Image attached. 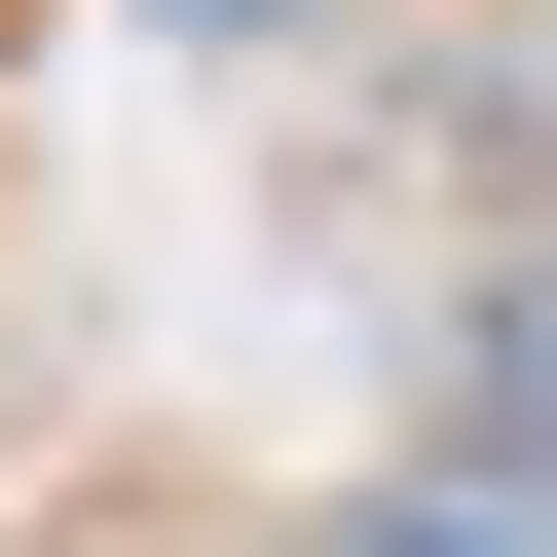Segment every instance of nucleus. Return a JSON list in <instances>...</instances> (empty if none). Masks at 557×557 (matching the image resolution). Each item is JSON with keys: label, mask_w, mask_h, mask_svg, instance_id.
Wrapping results in <instances>:
<instances>
[{"label": "nucleus", "mask_w": 557, "mask_h": 557, "mask_svg": "<svg viewBox=\"0 0 557 557\" xmlns=\"http://www.w3.org/2000/svg\"><path fill=\"white\" fill-rule=\"evenodd\" d=\"M372 557H557V483H409V520H372Z\"/></svg>", "instance_id": "1"}]
</instances>
